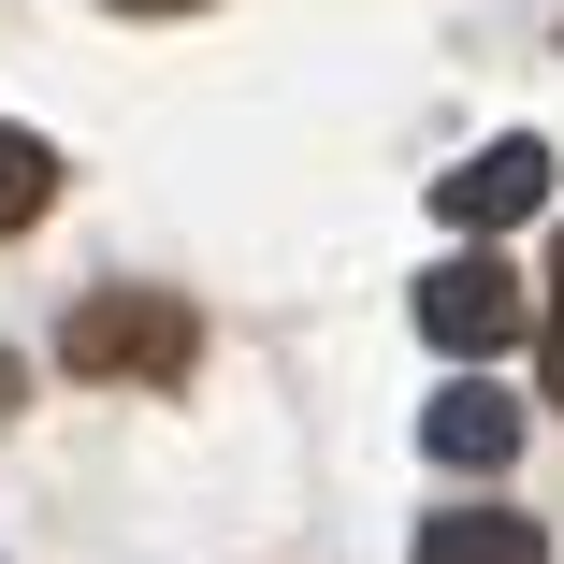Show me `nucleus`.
<instances>
[{"label":"nucleus","mask_w":564,"mask_h":564,"mask_svg":"<svg viewBox=\"0 0 564 564\" xmlns=\"http://www.w3.org/2000/svg\"><path fill=\"white\" fill-rule=\"evenodd\" d=\"M420 448L464 464V478H492L507 448H521V405H507V391H434V405H420Z\"/></svg>","instance_id":"obj_4"},{"label":"nucleus","mask_w":564,"mask_h":564,"mask_svg":"<svg viewBox=\"0 0 564 564\" xmlns=\"http://www.w3.org/2000/svg\"><path fill=\"white\" fill-rule=\"evenodd\" d=\"M73 377H188V304H160V290H101V304H73Z\"/></svg>","instance_id":"obj_2"},{"label":"nucleus","mask_w":564,"mask_h":564,"mask_svg":"<svg viewBox=\"0 0 564 564\" xmlns=\"http://www.w3.org/2000/svg\"><path fill=\"white\" fill-rule=\"evenodd\" d=\"M44 203H58V145H44V131H15V117H0V232H30Z\"/></svg>","instance_id":"obj_6"},{"label":"nucleus","mask_w":564,"mask_h":564,"mask_svg":"<svg viewBox=\"0 0 564 564\" xmlns=\"http://www.w3.org/2000/svg\"><path fill=\"white\" fill-rule=\"evenodd\" d=\"M535 203H550V145L535 131H507V145H478V160L434 174V217H448V232H521Z\"/></svg>","instance_id":"obj_3"},{"label":"nucleus","mask_w":564,"mask_h":564,"mask_svg":"<svg viewBox=\"0 0 564 564\" xmlns=\"http://www.w3.org/2000/svg\"><path fill=\"white\" fill-rule=\"evenodd\" d=\"M420 564H550V535L521 507H434L420 521Z\"/></svg>","instance_id":"obj_5"},{"label":"nucleus","mask_w":564,"mask_h":564,"mask_svg":"<svg viewBox=\"0 0 564 564\" xmlns=\"http://www.w3.org/2000/svg\"><path fill=\"white\" fill-rule=\"evenodd\" d=\"M535 362H550V391H564V247H550V318H535Z\"/></svg>","instance_id":"obj_7"},{"label":"nucleus","mask_w":564,"mask_h":564,"mask_svg":"<svg viewBox=\"0 0 564 564\" xmlns=\"http://www.w3.org/2000/svg\"><path fill=\"white\" fill-rule=\"evenodd\" d=\"M420 333H434L448 362H492V348L535 333V290L492 261V232H478V261H434V275H420Z\"/></svg>","instance_id":"obj_1"},{"label":"nucleus","mask_w":564,"mask_h":564,"mask_svg":"<svg viewBox=\"0 0 564 564\" xmlns=\"http://www.w3.org/2000/svg\"><path fill=\"white\" fill-rule=\"evenodd\" d=\"M117 15H203V0H117Z\"/></svg>","instance_id":"obj_8"}]
</instances>
